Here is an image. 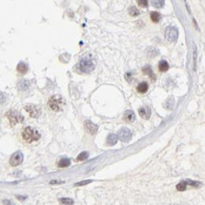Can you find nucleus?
<instances>
[{"instance_id": "nucleus-12", "label": "nucleus", "mask_w": 205, "mask_h": 205, "mask_svg": "<svg viewBox=\"0 0 205 205\" xmlns=\"http://www.w3.org/2000/svg\"><path fill=\"white\" fill-rule=\"evenodd\" d=\"M117 139H118L117 135H116V134H114V133H111V134L108 135L106 142H107V144H108L109 146H114V145H116V144L117 143Z\"/></svg>"}, {"instance_id": "nucleus-7", "label": "nucleus", "mask_w": 205, "mask_h": 205, "mask_svg": "<svg viewBox=\"0 0 205 205\" xmlns=\"http://www.w3.org/2000/svg\"><path fill=\"white\" fill-rule=\"evenodd\" d=\"M25 110L28 113V115L31 117L37 118L41 116V110L38 106L33 105V104H28L27 106H25Z\"/></svg>"}, {"instance_id": "nucleus-9", "label": "nucleus", "mask_w": 205, "mask_h": 205, "mask_svg": "<svg viewBox=\"0 0 205 205\" xmlns=\"http://www.w3.org/2000/svg\"><path fill=\"white\" fill-rule=\"evenodd\" d=\"M84 127H85L86 132L90 134H95L98 132V127L96 124H94L90 120H87L84 122Z\"/></svg>"}, {"instance_id": "nucleus-2", "label": "nucleus", "mask_w": 205, "mask_h": 205, "mask_svg": "<svg viewBox=\"0 0 205 205\" xmlns=\"http://www.w3.org/2000/svg\"><path fill=\"white\" fill-rule=\"evenodd\" d=\"M95 62L91 57H84L79 63V69L83 73H90L95 69Z\"/></svg>"}, {"instance_id": "nucleus-26", "label": "nucleus", "mask_w": 205, "mask_h": 205, "mask_svg": "<svg viewBox=\"0 0 205 205\" xmlns=\"http://www.w3.org/2000/svg\"><path fill=\"white\" fill-rule=\"evenodd\" d=\"M6 101V96L5 94H3V93L0 92V104H2Z\"/></svg>"}, {"instance_id": "nucleus-20", "label": "nucleus", "mask_w": 205, "mask_h": 205, "mask_svg": "<svg viewBox=\"0 0 205 205\" xmlns=\"http://www.w3.org/2000/svg\"><path fill=\"white\" fill-rule=\"evenodd\" d=\"M28 86H29V82L26 80L21 81L20 83H19V87H20L21 90H27L28 88Z\"/></svg>"}, {"instance_id": "nucleus-27", "label": "nucleus", "mask_w": 205, "mask_h": 205, "mask_svg": "<svg viewBox=\"0 0 205 205\" xmlns=\"http://www.w3.org/2000/svg\"><path fill=\"white\" fill-rule=\"evenodd\" d=\"M63 181H50V183L51 184H54V183H62Z\"/></svg>"}, {"instance_id": "nucleus-3", "label": "nucleus", "mask_w": 205, "mask_h": 205, "mask_svg": "<svg viewBox=\"0 0 205 205\" xmlns=\"http://www.w3.org/2000/svg\"><path fill=\"white\" fill-rule=\"evenodd\" d=\"M63 104H64V101H63V98L59 95L52 96L48 100V107L54 111H62Z\"/></svg>"}, {"instance_id": "nucleus-17", "label": "nucleus", "mask_w": 205, "mask_h": 205, "mask_svg": "<svg viewBox=\"0 0 205 205\" xmlns=\"http://www.w3.org/2000/svg\"><path fill=\"white\" fill-rule=\"evenodd\" d=\"M150 19L154 23H158L161 20V14L157 11H152L150 13Z\"/></svg>"}, {"instance_id": "nucleus-25", "label": "nucleus", "mask_w": 205, "mask_h": 205, "mask_svg": "<svg viewBox=\"0 0 205 205\" xmlns=\"http://www.w3.org/2000/svg\"><path fill=\"white\" fill-rule=\"evenodd\" d=\"M90 182H92V181H90V180H88V181H80V182L76 183L75 185H76V186H82V185H87V184L90 183Z\"/></svg>"}, {"instance_id": "nucleus-24", "label": "nucleus", "mask_w": 205, "mask_h": 205, "mask_svg": "<svg viewBox=\"0 0 205 205\" xmlns=\"http://www.w3.org/2000/svg\"><path fill=\"white\" fill-rule=\"evenodd\" d=\"M137 2H138V5L141 7V8H146L147 7V5H148V2H147V0H137Z\"/></svg>"}, {"instance_id": "nucleus-18", "label": "nucleus", "mask_w": 205, "mask_h": 205, "mask_svg": "<svg viewBox=\"0 0 205 205\" xmlns=\"http://www.w3.org/2000/svg\"><path fill=\"white\" fill-rule=\"evenodd\" d=\"M150 2L153 7L158 8V9L164 7V0H150Z\"/></svg>"}, {"instance_id": "nucleus-13", "label": "nucleus", "mask_w": 205, "mask_h": 205, "mask_svg": "<svg viewBox=\"0 0 205 205\" xmlns=\"http://www.w3.org/2000/svg\"><path fill=\"white\" fill-rule=\"evenodd\" d=\"M28 70V67L25 63H19V64L17 65V71L20 74H26Z\"/></svg>"}, {"instance_id": "nucleus-16", "label": "nucleus", "mask_w": 205, "mask_h": 205, "mask_svg": "<svg viewBox=\"0 0 205 205\" xmlns=\"http://www.w3.org/2000/svg\"><path fill=\"white\" fill-rule=\"evenodd\" d=\"M169 69V64L166 61H161L159 63V70L161 72H165Z\"/></svg>"}, {"instance_id": "nucleus-8", "label": "nucleus", "mask_w": 205, "mask_h": 205, "mask_svg": "<svg viewBox=\"0 0 205 205\" xmlns=\"http://www.w3.org/2000/svg\"><path fill=\"white\" fill-rule=\"evenodd\" d=\"M24 160V156L23 153L21 151H16L15 153H13L10 159V164L11 166H17L19 165Z\"/></svg>"}, {"instance_id": "nucleus-10", "label": "nucleus", "mask_w": 205, "mask_h": 205, "mask_svg": "<svg viewBox=\"0 0 205 205\" xmlns=\"http://www.w3.org/2000/svg\"><path fill=\"white\" fill-rule=\"evenodd\" d=\"M139 115L142 118L147 120V119H150L151 116V111L148 107H142L139 109Z\"/></svg>"}, {"instance_id": "nucleus-6", "label": "nucleus", "mask_w": 205, "mask_h": 205, "mask_svg": "<svg viewBox=\"0 0 205 205\" xmlns=\"http://www.w3.org/2000/svg\"><path fill=\"white\" fill-rule=\"evenodd\" d=\"M117 137L123 142H129L133 137V133L128 128H122L118 130Z\"/></svg>"}, {"instance_id": "nucleus-5", "label": "nucleus", "mask_w": 205, "mask_h": 205, "mask_svg": "<svg viewBox=\"0 0 205 205\" xmlns=\"http://www.w3.org/2000/svg\"><path fill=\"white\" fill-rule=\"evenodd\" d=\"M7 117L11 126H14L17 123H21L24 121V117L16 111H10L7 114Z\"/></svg>"}, {"instance_id": "nucleus-21", "label": "nucleus", "mask_w": 205, "mask_h": 205, "mask_svg": "<svg viewBox=\"0 0 205 205\" xmlns=\"http://www.w3.org/2000/svg\"><path fill=\"white\" fill-rule=\"evenodd\" d=\"M177 189L179 191H184L186 189V181H181L178 185H177Z\"/></svg>"}, {"instance_id": "nucleus-23", "label": "nucleus", "mask_w": 205, "mask_h": 205, "mask_svg": "<svg viewBox=\"0 0 205 205\" xmlns=\"http://www.w3.org/2000/svg\"><path fill=\"white\" fill-rule=\"evenodd\" d=\"M60 202L63 203V204H73V203H74L73 199H71V198H60Z\"/></svg>"}, {"instance_id": "nucleus-11", "label": "nucleus", "mask_w": 205, "mask_h": 205, "mask_svg": "<svg viewBox=\"0 0 205 205\" xmlns=\"http://www.w3.org/2000/svg\"><path fill=\"white\" fill-rule=\"evenodd\" d=\"M124 120L129 123H132L135 120V115L132 110H128L124 114Z\"/></svg>"}, {"instance_id": "nucleus-22", "label": "nucleus", "mask_w": 205, "mask_h": 205, "mask_svg": "<svg viewBox=\"0 0 205 205\" xmlns=\"http://www.w3.org/2000/svg\"><path fill=\"white\" fill-rule=\"evenodd\" d=\"M87 158H88V152L83 151V152H81V153L78 156L77 161H84V160H86Z\"/></svg>"}, {"instance_id": "nucleus-1", "label": "nucleus", "mask_w": 205, "mask_h": 205, "mask_svg": "<svg viewBox=\"0 0 205 205\" xmlns=\"http://www.w3.org/2000/svg\"><path fill=\"white\" fill-rule=\"evenodd\" d=\"M22 137L27 143H32L34 141L39 140L41 135L38 130H36L30 127H27L22 133Z\"/></svg>"}, {"instance_id": "nucleus-4", "label": "nucleus", "mask_w": 205, "mask_h": 205, "mask_svg": "<svg viewBox=\"0 0 205 205\" xmlns=\"http://www.w3.org/2000/svg\"><path fill=\"white\" fill-rule=\"evenodd\" d=\"M164 36L168 42H176L179 37V30L175 27H167L164 30Z\"/></svg>"}, {"instance_id": "nucleus-15", "label": "nucleus", "mask_w": 205, "mask_h": 205, "mask_svg": "<svg viewBox=\"0 0 205 205\" xmlns=\"http://www.w3.org/2000/svg\"><path fill=\"white\" fill-rule=\"evenodd\" d=\"M70 164H71V162H70L69 159H67V158H63V159H61V160L59 161V163H58V166L61 167V168H63V167H67V166H69Z\"/></svg>"}, {"instance_id": "nucleus-14", "label": "nucleus", "mask_w": 205, "mask_h": 205, "mask_svg": "<svg viewBox=\"0 0 205 205\" xmlns=\"http://www.w3.org/2000/svg\"><path fill=\"white\" fill-rule=\"evenodd\" d=\"M147 90H148V84L146 82H141L137 86V91L139 93H141V94H145V93H146Z\"/></svg>"}, {"instance_id": "nucleus-19", "label": "nucleus", "mask_w": 205, "mask_h": 205, "mask_svg": "<svg viewBox=\"0 0 205 205\" xmlns=\"http://www.w3.org/2000/svg\"><path fill=\"white\" fill-rule=\"evenodd\" d=\"M129 13L132 16H138L140 14V11H138V9H136V7H130L129 9Z\"/></svg>"}]
</instances>
